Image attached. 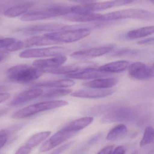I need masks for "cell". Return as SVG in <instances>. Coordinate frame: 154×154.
<instances>
[{
	"label": "cell",
	"mask_w": 154,
	"mask_h": 154,
	"mask_svg": "<svg viewBox=\"0 0 154 154\" xmlns=\"http://www.w3.org/2000/svg\"><path fill=\"white\" fill-rule=\"evenodd\" d=\"M43 69L26 64L12 66L8 70V78L12 82L27 83L41 77L44 74Z\"/></svg>",
	"instance_id": "6da1fadb"
},
{
	"label": "cell",
	"mask_w": 154,
	"mask_h": 154,
	"mask_svg": "<svg viewBox=\"0 0 154 154\" xmlns=\"http://www.w3.org/2000/svg\"><path fill=\"white\" fill-rule=\"evenodd\" d=\"M68 104L67 102L63 100L47 101L29 105L13 113L12 117L15 119L28 118L42 112L54 109Z\"/></svg>",
	"instance_id": "7a4b0ae2"
},
{
	"label": "cell",
	"mask_w": 154,
	"mask_h": 154,
	"mask_svg": "<svg viewBox=\"0 0 154 154\" xmlns=\"http://www.w3.org/2000/svg\"><path fill=\"white\" fill-rule=\"evenodd\" d=\"M133 0H110L102 2H93L81 4L72 7V13H93L95 11H101L108 9L130 4Z\"/></svg>",
	"instance_id": "3957f363"
},
{
	"label": "cell",
	"mask_w": 154,
	"mask_h": 154,
	"mask_svg": "<svg viewBox=\"0 0 154 154\" xmlns=\"http://www.w3.org/2000/svg\"><path fill=\"white\" fill-rule=\"evenodd\" d=\"M91 32V30L89 28H81L47 33L44 35L55 41L57 44L71 43L86 37Z\"/></svg>",
	"instance_id": "277c9868"
},
{
	"label": "cell",
	"mask_w": 154,
	"mask_h": 154,
	"mask_svg": "<svg viewBox=\"0 0 154 154\" xmlns=\"http://www.w3.org/2000/svg\"><path fill=\"white\" fill-rule=\"evenodd\" d=\"M153 18L154 14L150 11L138 9H129L102 15L101 21H112L128 19L150 20Z\"/></svg>",
	"instance_id": "5b68a950"
},
{
	"label": "cell",
	"mask_w": 154,
	"mask_h": 154,
	"mask_svg": "<svg viewBox=\"0 0 154 154\" xmlns=\"http://www.w3.org/2000/svg\"><path fill=\"white\" fill-rule=\"evenodd\" d=\"M137 117V113L133 109L117 106L106 114L101 121L104 123L131 122L135 120Z\"/></svg>",
	"instance_id": "8992f818"
},
{
	"label": "cell",
	"mask_w": 154,
	"mask_h": 154,
	"mask_svg": "<svg viewBox=\"0 0 154 154\" xmlns=\"http://www.w3.org/2000/svg\"><path fill=\"white\" fill-rule=\"evenodd\" d=\"M69 50L63 47L55 46L43 48H32L21 52L19 57L23 58L53 57L67 54Z\"/></svg>",
	"instance_id": "52a82bcc"
},
{
	"label": "cell",
	"mask_w": 154,
	"mask_h": 154,
	"mask_svg": "<svg viewBox=\"0 0 154 154\" xmlns=\"http://www.w3.org/2000/svg\"><path fill=\"white\" fill-rule=\"evenodd\" d=\"M128 68L130 76L136 80L145 81L154 76L153 66L151 67L141 62L133 63L129 65Z\"/></svg>",
	"instance_id": "ba28073f"
},
{
	"label": "cell",
	"mask_w": 154,
	"mask_h": 154,
	"mask_svg": "<svg viewBox=\"0 0 154 154\" xmlns=\"http://www.w3.org/2000/svg\"><path fill=\"white\" fill-rule=\"evenodd\" d=\"M75 133L67 131L63 128L47 140L41 146L39 151L45 152L51 150L71 138Z\"/></svg>",
	"instance_id": "9c48e42d"
},
{
	"label": "cell",
	"mask_w": 154,
	"mask_h": 154,
	"mask_svg": "<svg viewBox=\"0 0 154 154\" xmlns=\"http://www.w3.org/2000/svg\"><path fill=\"white\" fill-rule=\"evenodd\" d=\"M95 64L91 62H81L68 65L43 69L44 72L55 75H67L76 72L86 68L94 67Z\"/></svg>",
	"instance_id": "30bf717a"
},
{
	"label": "cell",
	"mask_w": 154,
	"mask_h": 154,
	"mask_svg": "<svg viewBox=\"0 0 154 154\" xmlns=\"http://www.w3.org/2000/svg\"><path fill=\"white\" fill-rule=\"evenodd\" d=\"M112 49L113 47L111 46L94 48L74 52L71 56L75 59L87 60L101 56L110 52Z\"/></svg>",
	"instance_id": "8fae6325"
},
{
	"label": "cell",
	"mask_w": 154,
	"mask_h": 154,
	"mask_svg": "<svg viewBox=\"0 0 154 154\" xmlns=\"http://www.w3.org/2000/svg\"><path fill=\"white\" fill-rule=\"evenodd\" d=\"M90 89L79 90L72 93L73 97L85 99H100L111 95L115 91L112 89Z\"/></svg>",
	"instance_id": "7c38bea8"
},
{
	"label": "cell",
	"mask_w": 154,
	"mask_h": 154,
	"mask_svg": "<svg viewBox=\"0 0 154 154\" xmlns=\"http://www.w3.org/2000/svg\"><path fill=\"white\" fill-rule=\"evenodd\" d=\"M109 75L110 73L100 71L95 67H91L66 75V77L77 80H90L106 77Z\"/></svg>",
	"instance_id": "4fadbf2b"
},
{
	"label": "cell",
	"mask_w": 154,
	"mask_h": 154,
	"mask_svg": "<svg viewBox=\"0 0 154 154\" xmlns=\"http://www.w3.org/2000/svg\"><path fill=\"white\" fill-rule=\"evenodd\" d=\"M66 25L58 23H43L24 28L21 31L28 34L57 32L65 29Z\"/></svg>",
	"instance_id": "5bb4252c"
},
{
	"label": "cell",
	"mask_w": 154,
	"mask_h": 154,
	"mask_svg": "<svg viewBox=\"0 0 154 154\" xmlns=\"http://www.w3.org/2000/svg\"><path fill=\"white\" fill-rule=\"evenodd\" d=\"M33 88L18 94L11 101L10 105L15 106L23 104L38 98L43 93V91L40 88Z\"/></svg>",
	"instance_id": "9a60e30c"
},
{
	"label": "cell",
	"mask_w": 154,
	"mask_h": 154,
	"mask_svg": "<svg viewBox=\"0 0 154 154\" xmlns=\"http://www.w3.org/2000/svg\"><path fill=\"white\" fill-rule=\"evenodd\" d=\"M67 60L64 55L53 57L48 59H38L34 61L33 65L40 69H45L53 68L62 65Z\"/></svg>",
	"instance_id": "2e32d148"
},
{
	"label": "cell",
	"mask_w": 154,
	"mask_h": 154,
	"mask_svg": "<svg viewBox=\"0 0 154 154\" xmlns=\"http://www.w3.org/2000/svg\"><path fill=\"white\" fill-rule=\"evenodd\" d=\"M118 82L116 78H97L93 81L83 83L85 87L98 89H109L114 86Z\"/></svg>",
	"instance_id": "e0dca14e"
},
{
	"label": "cell",
	"mask_w": 154,
	"mask_h": 154,
	"mask_svg": "<svg viewBox=\"0 0 154 154\" xmlns=\"http://www.w3.org/2000/svg\"><path fill=\"white\" fill-rule=\"evenodd\" d=\"M102 15L94 13H71L65 17L67 20L72 22H90L101 21Z\"/></svg>",
	"instance_id": "ac0fdd59"
},
{
	"label": "cell",
	"mask_w": 154,
	"mask_h": 154,
	"mask_svg": "<svg viewBox=\"0 0 154 154\" xmlns=\"http://www.w3.org/2000/svg\"><path fill=\"white\" fill-rule=\"evenodd\" d=\"M129 66V62L125 60H121L106 64L100 66L98 69L108 73H120L128 69Z\"/></svg>",
	"instance_id": "d6986e66"
},
{
	"label": "cell",
	"mask_w": 154,
	"mask_h": 154,
	"mask_svg": "<svg viewBox=\"0 0 154 154\" xmlns=\"http://www.w3.org/2000/svg\"><path fill=\"white\" fill-rule=\"evenodd\" d=\"M93 120V118L92 117L80 118L70 122L68 125L64 127L63 128L67 131L77 133L79 131L90 125Z\"/></svg>",
	"instance_id": "ffe728a7"
},
{
	"label": "cell",
	"mask_w": 154,
	"mask_h": 154,
	"mask_svg": "<svg viewBox=\"0 0 154 154\" xmlns=\"http://www.w3.org/2000/svg\"><path fill=\"white\" fill-rule=\"evenodd\" d=\"M75 82L70 79H62L51 82L38 83L35 85V88H67L72 86Z\"/></svg>",
	"instance_id": "44dd1931"
},
{
	"label": "cell",
	"mask_w": 154,
	"mask_h": 154,
	"mask_svg": "<svg viewBox=\"0 0 154 154\" xmlns=\"http://www.w3.org/2000/svg\"><path fill=\"white\" fill-rule=\"evenodd\" d=\"M50 131L39 132L30 137L23 146L27 148L31 152L32 149L43 142L51 134Z\"/></svg>",
	"instance_id": "7402d4cb"
},
{
	"label": "cell",
	"mask_w": 154,
	"mask_h": 154,
	"mask_svg": "<svg viewBox=\"0 0 154 154\" xmlns=\"http://www.w3.org/2000/svg\"><path fill=\"white\" fill-rule=\"evenodd\" d=\"M51 18V16L47 9L41 11H31L24 14L21 20L25 22L45 20Z\"/></svg>",
	"instance_id": "603a6c76"
},
{
	"label": "cell",
	"mask_w": 154,
	"mask_h": 154,
	"mask_svg": "<svg viewBox=\"0 0 154 154\" xmlns=\"http://www.w3.org/2000/svg\"><path fill=\"white\" fill-rule=\"evenodd\" d=\"M24 48H29L34 46H43L57 44V42L45 35L43 36H35L24 42Z\"/></svg>",
	"instance_id": "cb8c5ba5"
},
{
	"label": "cell",
	"mask_w": 154,
	"mask_h": 154,
	"mask_svg": "<svg viewBox=\"0 0 154 154\" xmlns=\"http://www.w3.org/2000/svg\"><path fill=\"white\" fill-rule=\"evenodd\" d=\"M33 4L30 2L22 3L8 9L4 13L6 17L14 18L26 13L31 8Z\"/></svg>",
	"instance_id": "d4e9b609"
},
{
	"label": "cell",
	"mask_w": 154,
	"mask_h": 154,
	"mask_svg": "<svg viewBox=\"0 0 154 154\" xmlns=\"http://www.w3.org/2000/svg\"><path fill=\"white\" fill-rule=\"evenodd\" d=\"M128 133V128L124 124H120L112 128L108 133L106 139L109 141H116L122 139Z\"/></svg>",
	"instance_id": "484cf974"
},
{
	"label": "cell",
	"mask_w": 154,
	"mask_h": 154,
	"mask_svg": "<svg viewBox=\"0 0 154 154\" xmlns=\"http://www.w3.org/2000/svg\"><path fill=\"white\" fill-rule=\"evenodd\" d=\"M154 31L153 26L144 27L129 31L127 34V36L129 39H138L150 35L154 33Z\"/></svg>",
	"instance_id": "4316f807"
},
{
	"label": "cell",
	"mask_w": 154,
	"mask_h": 154,
	"mask_svg": "<svg viewBox=\"0 0 154 154\" xmlns=\"http://www.w3.org/2000/svg\"><path fill=\"white\" fill-rule=\"evenodd\" d=\"M72 92V90L69 89H57L52 90L42 96L44 99H50L55 97L66 96Z\"/></svg>",
	"instance_id": "83f0119b"
},
{
	"label": "cell",
	"mask_w": 154,
	"mask_h": 154,
	"mask_svg": "<svg viewBox=\"0 0 154 154\" xmlns=\"http://www.w3.org/2000/svg\"><path fill=\"white\" fill-rule=\"evenodd\" d=\"M116 107L117 106L116 104H103V105H99V106L91 108L89 111L88 113L89 114H91V115L96 116V115H100L102 113H104V112H106L108 111L111 110L112 109Z\"/></svg>",
	"instance_id": "f1b7e54d"
},
{
	"label": "cell",
	"mask_w": 154,
	"mask_h": 154,
	"mask_svg": "<svg viewBox=\"0 0 154 154\" xmlns=\"http://www.w3.org/2000/svg\"><path fill=\"white\" fill-rule=\"evenodd\" d=\"M154 129L151 127L146 128L144 135L140 142V146H145L151 144L154 141Z\"/></svg>",
	"instance_id": "f546056e"
},
{
	"label": "cell",
	"mask_w": 154,
	"mask_h": 154,
	"mask_svg": "<svg viewBox=\"0 0 154 154\" xmlns=\"http://www.w3.org/2000/svg\"><path fill=\"white\" fill-rule=\"evenodd\" d=\"M24 48V42L21 41H15L14 43L6 48V49L9 52H15L18 51Z\"/></svg>",
	"instance_id": "4dcf8cb0"
},
{
	"label": "cell",
	"mask_w": 154,
	"mask_h": 154,
	"mask_svg": "<svg viewBox=\"0 0 154 154\" xmlns=\"http://www.w3.org/2000/svg\"><path fill=\"white\" fill-rule=\"evenodd\" d=\"M16 41L15 38H0V48H6L10 45L12 44Z\"/></svg>",
	"instance_id": "1f68e13d"
},
{
	"label": "cell",
	"mask_w": 154,
	"mask_h": 154,
	"mask_svg": "<svg viewBox=\"0 0 154 154\" xmlns=\"http://www.w3.org/2000/svg\"><path fill=\"white\" fill-rule=\"evenodd\" d=\"M74 142L75 141H73V140L72 141H69V142L64 144L63 145L57 148L55 150H54V152H52V153H54V154H59V153H62L63 151H65L66 149H69L74 144Z\"/></svg>",
	"instance_id": "d6a6232c"
},
{
	"label": "cell",
	"mask_w": 154,
	"mask_h": 154,
	"mask_svg": "<svg viewBox=\"0 0 154 154\" xmlns=\"http://www.w3.org/2000/svg\"><path fill=\"white\" fill-rule=\"evenodd\" d=\"M8 135L7 131H1L0 132V149L2 148L8 141Z\"/></svg>",
	"instance_id": "836d02e7"
},
{
	"label": "cell",
	"mask_w": 154,
	"mask_h": 154,
	"mask_svg": "<svg viewBox=\"0 0 154 154\" xmlns=\"http://www.w3.org/2000/svg\"><path fill=\"white\" fill-rule=\"evenodd\" d=\"M114 146L113 145H109V146H105V147L102 149L98 154H108L112 153V151L114 149Z\"/></svg>",
	"instance_id": "e575fe53"
},
{
	"label": "cell",
	"mask_w": 154,
	"mask_h": 154,
	"mask_svg": "<svg viewBox=\"0 0 154 154\" xmlns=\"http://www.w3.org/2000/svg\"><path fill=\"white\" fill-rule=\"evenodd\" d=\"M102 136V133H98L95 134L93 137H92L89 141H88V144L89 145H92L96 144L100 139Z\"/></svg>",
	"instance_id": "d590c367"
},
{
	"label": "cell",
	"mask_w": 154,
	"mask_h": 154,
	"mask_svg": "<svg viewBox=\"0 0 154 154\" xmlns=\"http://www.w3.org/2000/svg\"><path fill=\"white\" fill-rule=\"evenodd\" d=\"M126 149L124 146H120L113 149L112 154H124L126 152Z\"/></svg>",
	"instance_id": "8d00e7d4"
},
{
	"label": "cell",
	"mask_w": 154,
	"mask_h": 154,
	"mask_svg": "<svg viewBox=\"0 0 154 154\" xmlns=\"http://www.w3.org/2000/svg\"><path fill=\"white\" fill-rule=\"evenodd\" d=\"M10 94L8 93H0V103L8 100L10 99Z\"/></svg>",
	"instance_id": "74e56055"
},
{
	"label": "cell",
	"mask_w": 154,
	"mask_h": 154,
	"mask_svg": "<svg viewBox=\"0 0 154 154\" xmlns=\"http://www.w3.org/2000/svg\"><path fill=\"white\" fill-rule=\"evenodd\" d=\"M154 41V38H146V39H143V40H140L137 42L138 45H146V44H150L152 43Z\"/></svg>",
	"instance_id": "f35d334b"
},
{
	"label": "cell",
	"mask_w": 154,
	"mask_h": 154,
	"mask_svg": "<svg viewBox=\"0 0 154 154\" xmlns=\"http://www.w3.org/2000/svg\"><path fill=\"white\" fill-rule=\"evenodd\" d=\"M69 1L80 4H85V3H91L93 2L94 0H68Z\"/></svg>",
	"instance_id": "ab89813d"
},
{
	"label": "cell",
	"mask_w": 154,
	"mask_h": 154,
	"mask_svg": "<svg viewBox=\"0 0 154 154\" xmlns=\"http://www.w3.org/2000/svg\"><path fill=\"white\" fill-rule=\"evenodd\" d=\"M8 56V53L7 52H0V62L4 60Z\"/></svg>",
	"instance_id": "60d3db41"
},
{
	"label": "cell",
	"mask_w": 154,
	"mask_h": 154,
	"mask_svg": "<svg viewBox=\"0 0 154 154\" xmlns=\"http://www.w3.org/2000/svg\"><path fill=\"white\" fill-rule=\"evenodd\" d=\"M8 109H6V108L0 109V117L6 114L8 112Z\"/></svg>",
	"instance_id": "b9f144b4"
},
{
	"label": "cell",
	"mask_w": 154,
	"mask_h": 154,
	"mask_svg": "<svg viewBox=\"0 0 154 154\" xmlns=\"http://www.w3.org/2000/svg\"><path fill=\"white\" fill-rule=\"evenodd\" d=\"M149 1L151 2L152 3H154V0H149Z\"/></svg>",
	"instance_id": "7bdbcfd3"
}]
</instances>
